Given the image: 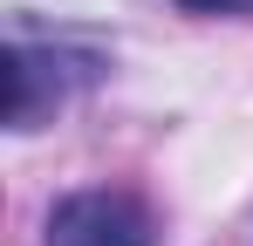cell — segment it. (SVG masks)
<instances>
[{
    "instance_id": "obj_1",
    "label": "cell",
    "mask_w": 253,
    "mask_h": 246,
    "mask_svg": "<svg viewBox=\"0 0 253 246\" xmlns=\"http://www.w3.org/2000/svg\"><path fill=\"white\" fill-rule=\"evenodd\" d=\"M96 69H103V62H96L89 48L14 35V110H7V123H14V130H35L48 110L69 103L76 82H96Z\"/></svg>"
},
{
    "instance_id": "obj_2",
    "label": "cell",
    "mask_w": 253,
    "mask_h": 246,
    "mask_svg": "<svg viewBox=\"0 0 253 246\" xmlns=\"http://www.w3.org/2000/svg\"><path fill=\"white\" fill-rule=\"evenodd\" d=\"M48 246H151V212L130 192H69L48 212Z\"/></svg>"
},
{
    "instance_id": "obj_3",
    "label": "cell",
    "mask_w": 253,
    "mask_h": 246,
    "mask_svg": "<svg viewBox=\"0 0 253 246\" xmlns=\"http://www.w3.org/2000/svg\"><path fill=\"white\" fill-rule=\"evenodd\" d=\"M178 7H192V14H247L253 0H178Z\"/></svg>"
}]
</instances>
